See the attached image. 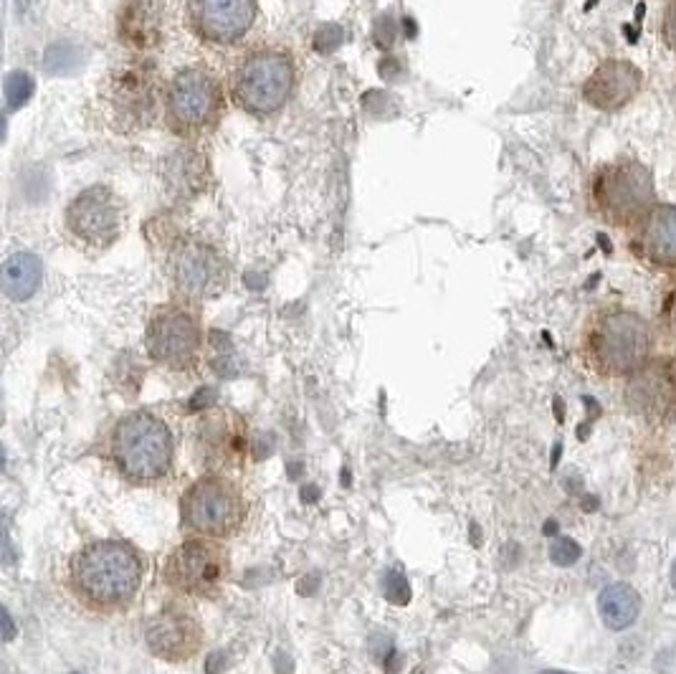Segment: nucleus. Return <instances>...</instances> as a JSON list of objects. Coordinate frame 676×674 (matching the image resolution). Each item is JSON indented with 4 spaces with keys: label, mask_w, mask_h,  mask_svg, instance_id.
Masks as SVG:
<instances>
[{
    "label": "nucleus",
    "mask_w": 676,
    "mask_h": 674,
    "mask_svg": "<svg viewBox=\"0 0 676 674\" xmlns=\"http://www.w3.org/2000/svg\"><path fill=\"white\" fill-rule=\"evenodd\" d=\"M144 350L154 366L170 373H195L205 353L201 307L175 297L157 305L144 325Z\"/></svg>",
    "instance_id": "9d476101"
},
{
    "label": "nucleus",
    "mask_w": 676,
    "mask_h": 674,
    "mask_svg": "<svg viewBox=\"0 0 676 674\" xmlns=\"http://www.w3.org/2000/svg\"><path fill=\"white\" fill-rule=\"evenodd\" d=\"M190 437L195 461L211 474L241 469L246 464L251 449L249 424L234 408L211 406L195 418Z\"/></svg>",
    "instance_id": "ddd939ff"
},
{
    "label": "nucleus",
    "mask_w": 676,
    "mask_h": 674,
    "mask_svg": "<svg viewBox=\"0 0 676 674\" xmlns=\"http://www.w3.org/2000/svg\"><path fill=\"white\" fill-rule=\"evenodd\" d=\"M651 325L623 305L593 309L581 330V357L601 378H631L653 357Z\"/></svg>",
    "instance_id": "7ed1b4c3"
},
{
    "label": "nucleus",
    "mask_w": 676,
    "mask_h": 674,
    "mask_svg": "<svg viewBox=\"0 0 676 674\" xmlns=\"http://www.w3.org/2000/svg\"><path fill=\"white\" fill-rule=\"evenodd\" d=\"M659 38L676 56V0H666L661 21H659Z\"/></svg>",
    "instance_id": "b1692460"
},
{
    "label": "nucleus",
    "mask_w": 676,
    "mask_h": 674,
    "mask_svg": "<svg viewBox=\"0 0 676 674\" xmlns=\"http://www.w3.org/2000/svg\"><path fill=\"white\" fill-rule=\"evenodd\" d=\"M661 327H664L666 337L676 343V282L669 287L661 302Z\"/></svg>",
    "instance_id": "393cba45"
},
{
    "label": "nucleus",
    "mask_w": 676,
    "mask_h": 674,
    "mask_svg": "<svg viewBox=\"0 0 676 674\" xmlns=\"http://www.w3.org/2000/svg\"><path fill=\"white\" fill-rule=\"evenodd\" d=\"M130 206L107 183L86 186L66 203L61 231L84 257H102L127 234Z\"/></svg>",
    "instance_id": "1a4fd4ad"
},
{
    "label": "nucleus",
    "mask_w": 676,
    "mask_h": 674,
    "mask_svg": "<svg viewBox=\"0 0 676 674\" xmlns=\"http://www.w3.org/2000/svg\"><path fill=\"white\" fill-rule=\"evenodd\" d=\"M144 580V558L137 545L102 538L74 550L66 566V588L89 614L127 611Z\"/></svg>",
    "instance_id": "f257e3e1"
},
{
    "label": "nucleus",
    "mask_w": 676,
    "mask_h": 674,
    "mask_svg": "<svg viewBox=\"0 0 676 674\" xmlns=\"http://www.w3.org/2000/svg\"><path fill=\"white\" fill-rule=\"evenodd\" d=\"M550 558H552L558 566H570V563H575V560L581 558V548H578V543H572L570 538H560L558 543L552 545Z\"/></svg>",
    "instance_id": "a878e982"
},
{
    "label": "nucleus",
    "mask_w": 676,
    "mask_h": 674,
    "mask_svg": "<svg viewBox=\"0 0 676 674\" xmlns=\"http://www.w3.org/2000/svg\"><path fill=\"white\" fill-rule=\"evenodd\" d=\"M173 31V13L167 0H119L114 11V38L130 56L163 51Z\"/></svg>",
    "instance_id": "2eb2a0df"
},
{
    "label": "nucleus",
    "mask_w": 676,
    "mask_h": 674,
    "mask_svg": "<svg viewBox=\"0 0 676 674\" xmlns=\"http://www.w3.org/2000/svg\"><path fill=\"white\" fill-rule=\"evenodd\" d=\"M542 674H565V672H542Z\"/></svg>",
    "instance_id": "c756f323"
},
{
    "label": "nucleus",
    "mask_w": 676,
    "mask_h": 674,
    "mask_svg": "<svg viewBox=\"0 0 676 674\" xmlns=\"http://www.w3.org/2000/svg\"><path fill=\"white\" fill-rule=\"evenodd\" d=\"M205 177H208L205 157L201 153H195L193 145L173 155L170 163H167V186L178 198L198 196L203 186H205Z\"/></svg>",
    "instance_id": "aec40b11"
},
{
    "label": "nucleus",
    "mask_w": 676,
    "mask_h": 674,
    "mask_svg": "<svg viewBox=\"0 0 676 674\" xmlns=\"http://www.w3.org/2000/svg\"><path fill=\"white\" fill-rule=\"evenodd\" d=\"M163 96L165 79L154 59H122L96 84V119L114 137H140L163 119Z\"/></svg>",
    "instance_id": "f03ea898"
},
{
    "label": "nucleus",
    "mask_w": 676,
    "mask_h": 674,
    "mask_svg": "<svg viewBox=\"0 0 676 674\" xmlns=\"http://www.w3.org/2000/svg\"><path fill=\"white\" fill-rule=\"evenodd\" d=\"M671 586H674V588H676V563H674V566H671Z\"/></svg>",
    "instance_id": "c85d7f7f"
},
{
    "label": "nucleus",
    "mask_w": 676,
    "mask_h": 674,
    "mask_svg": "<svg viewBox=\"0 0 676 674\" xmlns=\"http://www.w3.org/2000/svg\"><path fill=\"white\" fill-rule=\"evenodd\" d=\"M246 520L249 499L225 474H203L180 497V525L203 538H234Z\"/></svg>",
    "instance_id": "9b49d317"
},
{
    "label": "nucleus",
    "mask_w": 676,
    "mask_h": 674,
    "mask_svg": "<svg viewBox=\"0 0 676 674\" xmlns=\"http://www.w3.org/2000/svg\"><path fill=\"white\" fill-rule=\"evenodd\" d=\"M205 631L193 609L180 601L165 603L144 621V644L157 659L188 662L203 649Z\"/></svg>",
    "instance_id": "dca6fc26"
},
{
    "label": "nucleus",
    "mask_w": 676,
    "mask_h": 674,
    "mask_svg": "<svg viewBox=\"0 0 676 674\" xmlns=\"http://www.w3.org/2000/svg\"><path fill=\"white\" fill-rule=\"evenodd\" d=\"M160 264L173 297L198 307L224 295L234 274L224 251L193 231H170L160 238Z\"/></svg>",
    "instance_id": "6e6552de"
},
{
    "label": "nucleus",
    "mask_w": 676,
    "mask_h": 674,
    "mask_svg": "<svg viewBox=\"0 0 676 674\" xmlns=\"http://www.w3.org/2000/svg\"><path fill=\"white\" fill-rule=\"evenodd\" d=\"M643 92V71L629 59H603L582 82L581 96L588 106L603 115H616Z\"/></svg>",
    "instance_id": "a211bd4d"
},
{
    "label": "nucleus",
    "mask_w": 676,
    "mask_h": 674,
    "mask_svg": "<svg viewBox=\"0 0 676 674\" xmlns=\"http://www.w3.org/2000/svg\"><path fill=\"white\" fill-rule=\"evenodd\" d=\"M104 457L134 487H157L173 477L175 444L167 424L153 411H130L112 424Z\"/></svg>",
    "instance_id": "423d86ee"
},
{
    "label": "nucleus",
    "mask_w": 676,
    "mask_h": 674,
    "mask_svg": "<svg viewBox=\"0 0 676 674\" xmlns=\"http://www.w3.org/2000/svg\"><path fill=\"white\" fill-rule=\"evenodd\" d=\"M598 609H601V619L608 629L621 631L629 629L641 611V599L639 593L633 591L626 583H613L601 593L598 599Z\"/></svg>",
    "instance_id": "4be33fe9"
},
{
    "label": "nucleus",
    "mask_w": 676,
    "mask_h": 674,
    "mask_svg": "<svg viewBox=\"0 0 676 674\" xmlns=\"http://www.w3.org/2000/svg\"><path fill=\"white\" fill-rule=\"evenodd\" d=\"M231 576V556L224 540L195 535L167 556L163 583L170 591L195 599H218Z\"/></svg>",
    "instance_id": "f8f14e48"
},
{
    "label": "nucleus",
    "mask_w": 676,
    "mask_h": 674,
    "mask_svg": "<svg viewBox=\"0 0 676 674\" xmlns=\"http://www.w3.org/2000/svg\"><path fill=\"white\" fill-rule=\"evenodd\" d=\"M228 82L205 61H193L165 79L163 122L185 145L214 137L228 109Z\"/></svg>",
    "instance_id": "39448f33"
},
{
    "label": "nucleus",
    "mask_w": 676,
    "mask_h": 674,
    "mask_svg": "<svg viewBox=\"0 0 676 674\" xmlns=\"http://www.w3.org/2000/svg\"><path fill=\"white\" fill-rule=\"evenodd\" d=\"M582 198L588 216L598 224L629 231L656 206V180L636 157H616L588 173Z\"/></svg>",
    "instance_id": "0eeeda50"
},
{
    "label": "nucleus",
    "mask_w": 676,
    "mask_h": 674,
    "mask_svg": "<svg viewBox=\"0 0 676 674\" xmlns=\"http://www.w3.org/2000/svg\"><path fill=\"white\" fill-rule=\"evenodd\" d=\"M629 403L641 411H664L676 403V360L651 357L639 373L631 376Z\"/></svg>",
    "instance_id": "6ab92c4d"
},
{
    "label": "nucleus",
    "mask_w": 676,
    "mask_h": 674,
    "mask_svg": "<svg viewBox=\"0 0 676 674\" xmlns=\"http://www.w3.org/2000/svg\"><path fill=\"white\" fill-rule=\"evenodd\" d=\"M671 102H674V112H676V74H674V84H671Z\"/></svg>",
    "instance_id": "cd10ccee"
},
{
    "label": "nucleus",
    "mask_w": 676,
    "mask_h": 674,
    "mask_svg": "<svg viewBox=\"0 0 676 674\" xmlns=\"http://www.w3.org/2000/svg\"><path fill=\"white\" fill-rule=\"evenodd\" d=\"M231 102L254 119H272L297 92L299 66L294 51L276 41L244 48L228 71Z\"/></svg>",
    "instance_id": "20e7f679"
},
{
    "label": "nucleus",
    "mask_w": 676,
    "mask_h": 674,
    "mask_svg": "<svg viewBox=\"0 0 676 674\" xmlns=\"http://www.w3.org/2000/svg\"><path fill=\"white\" fill-rule=\"evenodd\" d=\"M41 277H44V267L38 257L28 251L13 254L11 259L3 264V292L13 302H25L36 295Z\"/></svg>",
    "instance_id": "412c9836"
},
{
    "label": "nucleus",
    "mask_w": 676,
    "mask_h": 674,
    "mask_svg": "<svg viewBox=\"0 0 676 674\" xmlns=\"http://www.w3.org/2000/svg\"><path fill=\"white\" fill-rule=\"evenodd\" d=\"M631 257L653 272H676V206L656 203L651 211L631 226L626 238Z\"/></svg>",
    "instance_id": "f3484780"
},
{
    "label": "nucleus",
    "mask_w": 676,
    "mask_h": 674,
    "mask_svg": "<svg viewBox=\"0 0 676 674\" xmlns=\"http://www.w3.org/2000/svg\"><path fill=\"white\" fill-rule=\"evenodd\" d=\"M259 0H188L185 21L190 34L214 48L241 46L256 25Z\"/></svg>",
    "instance_id": "4468645a"
},
{
    "label": "nucleus",
    "mask_w": 676,
    "mask_h": 674,
    "mask_svg": "<svg viewBox=\"0 0 676 674\" xmlns=\"http://www.w3.org/2000/svg\"><path fill=\"white\" fill-rule=\"evenodd\" d=\"M383 593L395 606H405V603L411 601V586H408V580H405L401 570H388L383 576Z\"/></svg>",
    "instance_id": "5701e85b"
},
{
    "label": "nucleus",
    "mask_w": 676,
    "mask_h": 674,
    "mask_svg": "<svg viewBox=\"0 0 676 674\" xmlns=\"http://www.w3.org/2000/svg\"><path fill=\"white\" fill-rule=\"evenodd\" d=\"M3 624H5V639H13V624H11V616L3 614Z\"/></svg>",
    "instance_id": "bb28decb"
}]
</instances>
